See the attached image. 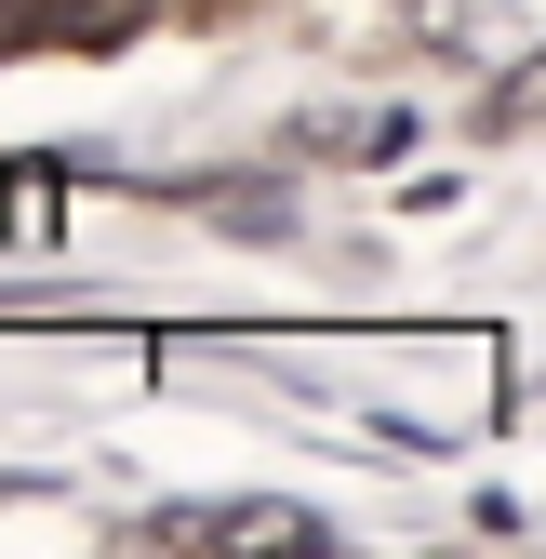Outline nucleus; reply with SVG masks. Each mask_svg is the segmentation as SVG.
Here are the masks:
<instances>
[{
	"instance_id": "1",
	"label": "nucleus",
	"mask_w": 546,
	"mask_h": 559,
	"mask_svg": "<svg viewBox=\"0 0 546 559\" xmlns=\"http://www.w3.org/2000/svg\"><path fill=\"white\" fill-rule=\"evenodd\" d=\"M54 227H67V187L54 174H14V187H0V240H14V253H54Z\"/></svg>"
}]
</instances>
